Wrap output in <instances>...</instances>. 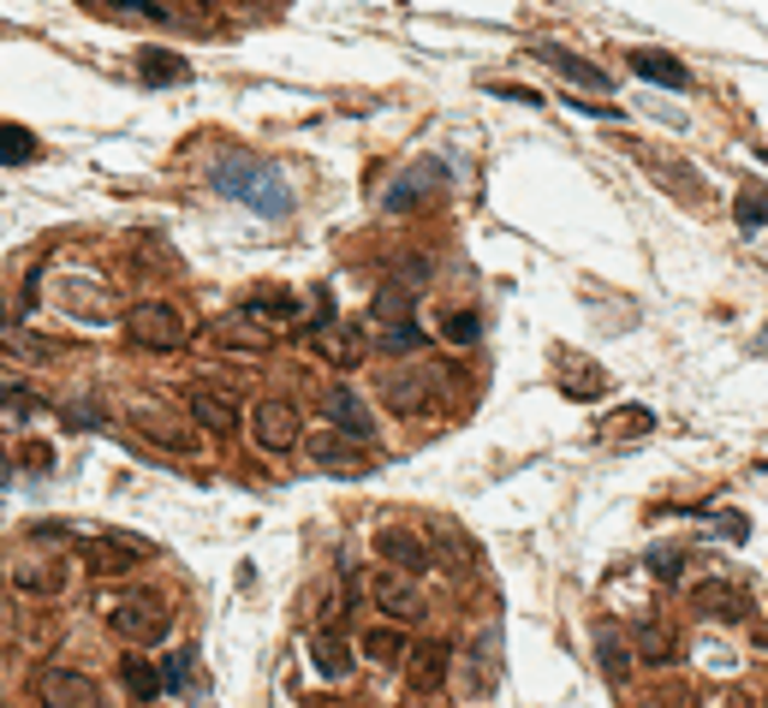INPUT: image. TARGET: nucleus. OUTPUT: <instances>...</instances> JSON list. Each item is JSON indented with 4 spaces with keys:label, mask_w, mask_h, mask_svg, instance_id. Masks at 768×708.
Returning a JSON list of instances; mask_svg holds the SVG:
<instances>
[{
    "label": "nucleus",
    "mask_w": 768,
    "mask_h": 708,
    "mask_svg": "<svg viewBox=\"0 0 768 708\" xmlns=\"http://www.w3.org/2000/svg\"><path fill=\"white\" fill-rule=\"evenodd\" d=\"M185 334H191L185 316L173 304H161V298H143V304L126 309V339H131V346H143V351H180Z\"/></svg>",
    "instance_id": "2"
},
{
    "label": "nucleus",
    "mask_w": 768,
    "mask_h": 708,
    "mask_svg": "<svg viewBox=\"0 0 768 708\" xmlns=\"http://www.w3.org/2000/svg\"><path fill=\"white\" fill-rule=\"evenodd\" d=\"M411 304H418V298H411L405 286H388L376 304H369V316H376L381 328H393V322H411Z\"/></svg>",
    "instance_id": "27"
},
{
    "label": "nucleus",
    "mask_w": 768,
    "mask_h": 708,
    "mask_svg": "<svg viewBox=\"0 0 768 708\" xmlns=\"http://www.w3.org/2000/svg\"><path fill=\"white\" fill-rule=\"evenodd\" d=\"M245 316L262 322V328H299L304 298H292V292H250V298H245Z\"/></svg>",
    "instance_id": "13"
},
{
    "label": "nucleus",
    "mask_w": 768,
    "mask_h": 708,
    "mask_svg": "<svg viewBox=\"0 0 768 708\" xmlns=\"http://www.w3.org/2000/svg\"><path fill=\"white\" fill-rule=\"evenodd\" d=\"M185 685H191V655H173L161 667V690H185Z\"/></svg>",
    "instance_id": "34"
},
{
    "label": "nucleus",
    "mask_w": 768,
    "mask_h": 708,
    "mask_svg": "<svg viewBox=\"0 0 768 708\" xmlns=\"http://www.w3.org/2000/svg\"><path fill=\"white\" fill-rule=\"evenodd\" d=\"M36 131H24V126H0V161L7 167H24V161H36Z\"/></svg>",
    "instance_id": "25"
},
{
    "label": "nucleus",
    "mask_w": 768,
    "mask_h": 708,
    "mask_svg": "<svg viewBox=\"0 0 768 708\" xmlns=\"http://www.w3.org/2000/svg\"><path fill=\"white\" fill-rule=\"evenodd\" d=\"M150 554V542H138V536H126V530H113V536H90L84 542V566L96 571V578H126L138 559Z\"/></svg>",
    "instance_id": "6"
},
{
    "label": "nucleus",
    "mask_w": 768,
    "mask_h": 708,
    "mask_svg": "<svg viewBox=\"0 0 768 708\" xmlns=\"http://www.w3.org/2000/svg\"><path fill=\"white\" fill-rule=\"evenodd\" d=\"M537 54H542V61H549L566 84H578V90H596V96H602V90H614V78H608V72H602V66H589V61H578L572 48H537Z\"/></svg>",
    "instance_id": "17"
},
{
    "label": "nucleus",
    "mask_w": 768,
    "mask_h": 708,
    "mask_svg": "<svg viewBox=\"0 0 768 708\" xmlns=\"http://www.w3.org/2000/svg\"><path fill=\"white\" fill-rule=\"evenodd\" d=\"M209 179H215V190L227 203H245V209L262 215V220H286L292 215L286 173H280L274 161H262V155H220Z\"/></svg>",
    "instance_id": "1"
},
{
    "label": "nucleus",
    "mask_w": 768,
    "mask_h": 708,
    "mask_svg": "<svg viewBox=\"0 0 768 708\" xmlns=\"http://www.w3.org/2000/svg\"><path fill=\"white\" fill-rule=\"evenodd\" d=\"M36 411V400L24 388H0V423H24Z\"/></svg>",
    "instance_id": "32"
},
{
    "label": "nucleus",
    "mask_w": 768,
    "mask_h": 708,
    "mask_svg": "<svg viewBox=\"0 0 768 708\" xmlns=\"http://www.w3.org/2000/svg\"><path fill=\"white\" fill-rule=\"evenodd\" d=\"M310 661H316V673H322V678H346V673H351L346 643L328 638V631H310Z\"/></svg>",
    "instance_id": "23"
},
{
    "label": "nucleus",
    "mask_w": 768,
    "mask_h": 708,
    "mask_svg": "<svg viewBox=\"0 0 768 708\" xmlns=\"http://www.w3.org/2000/svg\"><path fill=\"white\" fill-rule=\"evenodd\" d=\"M447 678H453V643H441V638L411 643V655H405V685H411V690L435 697V690L447 685Z\"/></svg>",
    "instance_id": "8"
},
{
    "label": "nucleus",
    "mask_w": 768,
    "mask_h": 708,
    "mask_svg": "<svg viewBox=\"0 0 768 708\" xmlns=\"http://www.w3.org/2000/svg\"><path fill=\"white\" fill-rule=\"evenodd\" d=\"M131 423H138V429H150L155 440H161V447H173V453H185V447H197V440H191V435H180V429H173V423L167 417H161V411H131Z\"/></svg>",
    "instance_id": "26"
},
{
    "label": "nucleus",
    "mask_w": 768,
    "mask_h": 708,
    "mask_svg": "<svg viewBox=\"0 0 768 708\" xmlns=\"http://www.w3.org/2000/svg\"><path fill=\"white\" fill-rule=\"evenodd\" d=\"M762 708H768V702H762Z\"/></svg>",
    "instance_id": "38"
},
{
    "label": "nucleus",
    "mask_w": 768,
    "mask_h": 708,
    "mask_svg": "<svg viewBox=\"0 0 768 708\" xmlns=\"http://www.w3.org/2000/svg\"><path fill=\"white\" fill-rule=\"evenodd\" d=\"M631 655L649 661V667H668V661L679 655V631L661 625V619H643V625L631 631Z\"/></svg>",
    "instance_id": "15"
},
{
    "label": "nucleus",
    "mask_w": 768,
    "mask_h": 708,
    "mask_svg": "<svg viewBox=\"0 0 768 708\" xmlns=\"http://www.w3.org/2000/svg\"><path fill=\"white\" fill-rule=\"evenodd\" d=\"M138 78L143 84H185L191 78V61H180L173 48H143L138 54Z\"/></svg>",
    "instance_id": "22"
},
{
    "label": "nucleus",
    "mask_w": 768,
    "mask_h": 708,
    "mask_svg": "<svg viewBox=\"0 0 768 708\" xmlns=\"http://www.w3.org/2000/svg\"><path fill=\"white\" fill-rule=\"evenodd\" d=\"M322 358H328V363H339V370H351V363H364L358 328H346V334H339V339H328V346H322Z\"/></svg>",
    "instance_id": "31"
},
{
    "label": "nucleus",
    "mask_w": 768,
    "mask_h": 708,
    "mask_svg": "<svg viewBox=\"0 0 768 708\" xmlns=\"http://www.w3.org/2000/svg\"><path fill=\"white\" fill-rule=\"evenodd\" d=\"M180 400H185V411H191V423H203L209 435H239V411L220 400V393H209V388H185Z\"/></svg>",
    "instance_id": "12"
},
{
    "label": "nucleus",
    "mask_w": 768,
    "mask_h": 708,
    "mask_svg": "<svg viewBox=\"0 0 768 708\" xmlns=\"http://www.w3.org/2000/svg\"><path fill=\"white\" fill-rule=\"evenodd\" d=\"M423 388H430V381L411 375V370L381 375V400H388V411H400V417H418V411H423Z\"/></svg>",
    "instance_id": "21"
},
{
    "label": "nucleus",
    "mask_w": 768,
    "mask_h": 708,
    "mask_svg": "<svg viewBox=\"0 0 768 708\" xmlns=\"http://www.w3.org/2000/svg\"><path fill=\"white\" fill-rule=\"evenodd\" d=\"M322 411H328V429L346 435V440H369V435H376V417H369V405L351 388H328V393H322Z\"/></svg>",
    "instance_id": "10"
},
{
    "label": "nucleus",
    "mask_w": 768,
    "mask_h": 708,
    "mask_svg": "<svg viewBox=\"0 0 768 708\" xmlns=\"http://www.w3.org/2000/svg\"><path fill=\"white\" fill-rule=\"evenodd\" d=\"M721 530H727V536L738 542V536H745V530H750V524H745V519H738V512H721Z\"/></svg>",
    "instance_id": "37"
},
{
    "label": "nucleus",
    "mask_w": 768,
    "mask_h": 708,
    "mask_svg": "<svg viewBox=\"0 0 768 708\" xmlns=\"http://www.w3.org/2000/svg\"><path fill=\"white\" fill-rule=\"evenodd\" d=\"M304 453H310L322 470H358V440H346V435H334V429L304 435Z\"/></svg>",
    "instance_id": "20"
},
{
    "label": "nucleus",
    "mask_w": 768,
    "mask_h": 708,
    "mask_svg": "<svg viewBox=\"0 0 768 708\" xmlns=\"http://www.w3.org/2000/svg\"><path fill=\"white\" fill-rule=\"evenodd\" d=\"M757 220H768V190H745L738 197V227H757Z\"/></svg>",
    "instance_id": "33"
},
{
    "label": "nucleus",
    "mask_w": 768,
    "mask_h": 708,
    "mask_svg": "<svg viewBox=\"0 0 768 708\" xmlns=\"http://www.w3.org/2000/svg\"><path fill=\"white\" fill-rule=\"evenodd\" d=\"M602 388H608V381H602L596 363H572L566 370V400H596Z\"/></svg>",
    "instance_id": "29"
},
{
    "label": "nucleus",
    "mask_w": 768,
    "mask_h": 708,
    "mask_svg": "<svg viewBox=\"0 0 768 708\" xmlns=\"http://www.w3.org/2000/svg\"><path fill=\"white\" fill-rule=\"evenodd\" d=\"M495 96H507V101H524V108H542V96L537 90H524V84H489Z\"/></svg>",
    "instance_id": "35"
},
{
    "label": "nucleus",
    "mask_w": 768,
    "mask_h": 708,
    "mask_svg": "<svg viewBox=\"0 0 768 708\" xmlns=\"http://www.w3.org/2000/svg\"><path fill=\"white\" fill-rule=\"evenodd\" d=\"M108 625L120 631L126 643H161L167 638V601L161 596H126L108 608Z\"/></svg>",
    "instance_id": "5"
},
{
    "label": "nucleus",
    "mask_w": 768,
    "mask_h": 708,
    "mask_svg": "<svg viewBox=\"0 0 768 708\" xmlns=\"http://www.w3.org/2000/svg\"><path fill=\"white\" fill-rule=\"evenodd\" d=\"M120 678H126V690H131L138 702L161 697V667H155V661H143V655H126V661H120Z\"/></svg>",
    "instance_id": "24"
},
{
    "label": "nucleus",
    "mask_w": 768,
    "mask_h": 708,
    "mask_svg": "<svg viewBox=\"0 0 768 708\" xmlns=\"http://www.w3.org/2000/svg\"><path fill=\"white\" fill-rule=\"evenodd\" d=\"M441 339H447V346H477L483 339L477 309H453V316H441Z\"/></svg>",
    "instance_id": "28"
},
{
    "label": "nucleus",
    "mask_w": 768,
    "mask_h": 708,
    "mask_svg": "<svg viewBox=\"0 0 768 708\" xmlns=\"http://www.w3.org/2000/svg\"><path fill=\"white\" fill-rule=\"evenodd\" d=\"M369 601H376V613H381V619H393V625H418V619L430 613L423 589L411 584V578H400V571H388V578L369 584Z\"/></svg>",
    "instance_id": "7"
},
{
    "label": "nucleus",
    "mask_w": 768,
    "mask_h": 708,
    "mask_svg": "<svg viewBox=\"0 0 768 708\" xmlns=\"http://www.w3.org/2000/svg\"><path fill=\"white\" fill-rule=\"evenodd\" d=\"M31 697L42 708H101L96 678L78 673V667H36L31 673Z\"/></svg>",
    "instance_id": "4"
},
{
    "label": "nucleus",
    "mask_w": 768,
    "mask_h": 708,
    "mask_svg": "<svg viewBox=\"0 0 768 708\" xmlns=\"http://www.w3.org/2000/svg\"><path fill=\"white\" fill-rule=\"evenodd\" d=\"M358 655L369 661V667H405L411 638H405V631H393V625H376V631H364V638H358Z\"/></svg>",
    "instance_id": "16"
},
{
    "label": "nucleus",
    "mask_w": 768,
    "mask_h": 708,
    "mask_svg": "<svg viewBox=\"0 0 768 708\" xmlns=\"http://www.w3.org/2000/svg\"><path fill=\"white\" fill-rule=\"evenodd\" d=\"M423 274H430V257H405L400 262V280H423Z\"/></svg>",
    "instance_id": "36"
},
{
    "label": "nucleus",
    "mask_w": 768,
    "mask_h": 708,
    "mask_svg": "<svg viewBox=\"0 0 768 708\" xmlns=\"http://www.w3.org/2000/svg\"><path fill=\"white\" fill-rule=\"evenodd\" d=\"M626 61H631V72H638V78H649V84H668V90H685V84H691V72L679 66L673 54H661V48H631Z\"/></svg>",
    "instance_id": "18"
},
{
    "label": "nucleus",
    "mask_w": 768,
    "mask_h": 708,
    "mask_svg": "<svg viewBox=\"0 0 768 708\" xmlns=\"http://www.w3.org/2000/svg\"><path fill=\"white\" fill-rule=\"evenodd\" d=\"M596 661H602V673H608L614 685H626L631 667H638V655H631V643L619 638V625H596Z\"/></svg>",
    "instance_id": "19"
},
{
    "label": "nucleus",
    "mask_w": 768,
    "mask_h": 708,
    "mask_svg": "<svg viewBox=\"0 0 768 708\" xmlns=\"http://www.w3.org/2000/svg\"><path fill=\"white\" fill-rule=\"evenodd\" d=\"M250 440H257L262 453H299L304 447V423H299V405L292 400H257L250 411Z\"/></svg>",
    "instance_id": "3"
},
{
    "label": "nucleus",
    "mask_w": 768,
    "mask_h": 708,
    "mask_svg": "<svg viewBox=\"0 0 768 708\" xmlns=\"http://www.w3.org/2000/svg\"><path fill=\"white\" fill-rule=\"evenodd\" d=\"M697 608L715 613V619H727V625H738V619H750V596H745L733 578H708V584L697 589Z\"/></svg>",
    "instance_id": "14"
},
{
    "label": "nucleus",
    "mask_w": 768,
    "mask_h": 708,
    "mask_svg": "<svg viewBox=\"0 0 768 708\" xmlns=\"http://www.w3.org/2000/svg\"><path fill=\"white\" fill-rule=\"evenodd\" d=\"M376 559L388 571H400V578H423L430 571V542L411 536L400 524H388V530H376Z\"/></svg>",
    "instance_id": "9"
},
{
    "label": "nucleus",
    "mask_w": 768,
    "mask_h": 708,
    "mask_svg": "<svg viewBox=\"0 0 768 708\" xmlns=\"http://www.w3.org/2000/svg\"><path fill=\"white\" fill-rule=\"evenodd\" d=\"M441 185H447V167H441V161H418L411 173H400V179L388 185L381 203H388L393 215H405V209H418V197H430V190H441Z\"/></svg>",
    "instance_id": "11"
},
{
    "label": "nucleus",
    "mask_w": 768,
    "mask_h": 708,
    "mask_svg": "<svg viewBox=\"0 0 768 708\" xmlns=\"http://www.w3.org/2000/svg\"><path fill=\"white\" fill-rule=\"evenodd\" d=\"M423 346V328L418 322H393V328H381V351H393V358H405V351Z\"/></svg>",
    "instance_id": "30"
}]
</instances>
